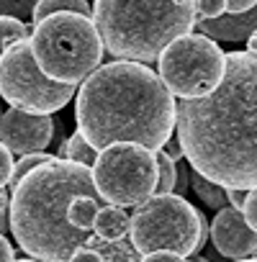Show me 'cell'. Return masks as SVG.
I'll use <instances>...</instances> for the list:
<instances>
[{
    "instance_id": "obj_32",
    "label": "cell",
    "mask_w": 257,
    "mask_h": 262,
    "mask_svg": "<svg viewBox=\"0 0 257 262\" xmlns=\"http://www.w3.org/2000/svg\"><path fill=\"white\" fill-rule=\"evenodd\" d=\"M0 262H16V252L3 234H0Z\"/></svg>"
},
{
    "instance_id": "obj_9",
    "label": "cell",
    "mask_w": 257,
    "mask_h": 262,
    "mask_svg": "<svg viewBox=\"0 0 257 262\" xmlns=\"http://www.w3.org/2000/svg\"><path fill=\"white\" fill-rule=\"evenodd\" d=\"M72 95L75 88L59 85L39 70L31 52V39L8 47L0 57V98L8 100L11 108L34 116H52L54 111L65 108Z\"/></svg>"
},
{
    "instance_id": "obj_29",
    "label": "cell",
    "mask_w": 257,
    "mask_h": 262,
    "mask_svg": "<svg viewBox=\"0 0 257 262\" xmlns=\"http://www.w3.org/2000/svg\"><path fill=\"white\" fill-rule=\"evenodd\" d=\"M72 262H105V259H103V254H100L98 249H93V247H82L80 252H75Z\"/></svg>"
},
{
    "instance_id": "obj_12",
    "label": "cell",
    "mask_w": 257,
    "mask_h": 262,
    "mask_svg": "<svg viewBox=\"0 0 257 262\" xmlns=\"http://www.w3.org/2000/svg\"><path fill=\"white\" fill-rule=\"evenodd\" d=\"M196 29H198V34H203L213 41L216 39L219 41H247L257 31V8H252L247 13H237V16H219V18L198 21Z\"/></svg>"
},
{
    "instance_id": "obj_1",
    "label": "cell",
    "mask_w": 257,
    "mask_h": 262,
    "mask_svg": "<svg viewBox=\"0 0 257 262\" xmlns=\"http://www.w3.org/2000/svg\"><path fill=\"white\" fill-rule=\"evenodd\" d=\"M175 128L193 172L226 190L257 188V54H226L211 95L178 100Z\"/></svg>"
},
{
    "instance_id": "obj_18",
    "label": "cell",
    "mask_w": 257,
    "mask_h": 262,
    "mask_svg": "<svg viewBox=\"0 0 257 262\" xmlns=\"http://www.w3.org/2000/svg\"><path fill=\"white\" fill-rule=\"evenodd\" d=\"M190 172H193V170H190ZM190 185H193L196 195L201 198V203H206L208 208L221 211V208H226V206H229V201H226V188H221V185H216V183H211V180L201 178L198 172H193V175H190Z\"/></svg>"
},
{
    "instance_id": "obj_11",
    "label": "cell",
    "mask_w": 257,
    "mask_h": 262,
    "mask_svg": "<svg viewBox=\"0 0 257 262\" xmlns=\"http://www.w3.org/2000/svg\"><path fill=\"white\" fill-rule=\"evenodd\" d=\"M211 242L226 259H247L257 254V231L247 224L239 208H221L211 221Z\"/></svg>"
},
{
    "instance_id": "obj_33",
    "label": "cell",
    "mask_w": 257,
    "mask_h": 262,
    "mask_svg": "<svg viewBox=\"0 0 257 262\" xmlns=\"http://www.w3.org/2000/svg\"><path fill=\"white\" fill-rule=\"evenodd\" d=\"M231 262H257V257H247V259H231Z\"/></svg>"
},
{
    "instance_id": "obj_8",
    "label": "cell",
    "mask_w": 257,
    "mask_h": 262,
    "mask_svg": "<svg viewBox=\"0 0 257 262\" xmlns=\"http://www.w3.org/2000/svg\"><path fill=\"white\" fill-rule=\"evenodd\" d=\"M157 75L180 100L206 98L226 75V54L213 39L203 34H185L160 54Z\"/></svg>"
},
{
    "instance_id": "obj_25",
    "label": "cell",
    "mask_w": 257,
    "mask_h": 262,
    "mask_svg": "<svg viewBox=\"0 0 257 262\" xmlns=\"http://www.w3.org/2000/svg\"><path fill=\"white\" fill-rule=\"evenodd\" d=\"M11 229V198L6 190H0V234Z\"/></svg>"
},
{
    "instance_id": "obj_15",
    "label": "cell",
    "mask_w": 257,
    "mask_h": 262,
    "mask_svg": "<svg viewBox=\"0 0 257 262\" xmlns=\"http://www.w3.org/2000/svg\"><path fill=\"white\" fill-rule=\"evenodd\" d=\"M85 247L98 249L105 262H139V259H142V254L134 249V244L126 242V239H121V242H105V239L90 234V239H88Z\"/></svg>"
},
{
    "instance_id": "obj_2",
    "label": "cell",
    "mask_w": 257,
    "mask_h": 262,
    "mask_svg": "<svg viewBox=\"0 0 257 262\" xmlns=\"http://www.w3.org/2000/svg\"><path fill=\"white\" fill-rule=\"evenodd\" d=\"M75 121L85 142L98 152L121 142L160 152L178 126V100L147 64L116 59L100 64L82 82Z\"/></svg>"
},
{
    "instance_id": "obj_27",
    "label": "cell",
    "mask_w": 257,
    "mask_h": 262,
    "mask_svg": "<svg viewBox=\"0 0 257 262\" xmlns=\"http://www.w3.org/2000/svg\"><path fill=\"white\" fill-rule=\"evenodd\" d=\"M139 262H188V259L175 252H152V254H142Z\"/></svg>"
},
{
    "instance_id": "obj_21",
    "label": "cell",
    "mask_w": 257,
    "mask_h": 262,
    "mask_svg": "<svg viewBox=\"0 0 257 262\" xmlns=\"http://www.w3.org/2000/svg\"><path fill=\"white\" fill-rule=\"evenodd\" d=\"M54 155H47V152H36V155H26V157H21L18 162H16V170H13V178H11V188L18 183V180H24L31 170H36L39 165H44V162H49Z\"/></svg>"
},
{
    "instance_id": "obj_36",
    "label": "cell",
    "mask_w": 257,
    "mask_h": 262,
    "mask_svg": "<svg viewBox=\"0 0 257 262\" xmlns=\"http://www.w3.org/2000/svg\"><path fill=\"white\" fill-rule=\"evenodd\" d=\"M0 116H3V111H0Z\"/></svg>"
},
{
    "instance_id": "obj_22",
    "label": "cell",
    "mask_w": 257,
    "mask_h": 262,
    "mask_svg": "<svg viewBox=\"0 0 257 262\" xmlns=\"http://www.w3.org/2000/svg\"><path fill=\"white\" fill-rule=\"evenodd\" d=\"M36 0H0V16H11V18H26L34 13Z\"/></svg>"
},
{
    "instance_id": "obj_17",
    "label": "cell",
    "mask_w": 257,
    "mask_h": 262,
    "mask_svg": "<svg viewBox=\"0 0 257 262\" xmlns=\"http://www.w3.org/2000/svg\"><path fill=\"white\" fill-rule=\"evenodd\" d=\"M103 198H90V195H80V198H75L72 201V206H70V221L77 226V229H82V231H93V224H95V216H98V211L103 208Z\"/></svg>"
},
{
    "instance_id": "obj_35",
    "label": "cell",
    "mask_w": 257,
    "mask_h": 262,
    "mask_svg": "<svg viewBox=\"0 0 257 262\" xmlns=\"http://www.w3.org/2000/svg\"><path fill=\"white\" fill-rule=\"evenodd\" d=\"M193 262H208V259H206V257H196Z\"/></svg>"
},
{
    "instance_id": "obj_10",
    "label": "cell",
    "mask_w": 257,
    "mask_h": 262,
    "mask_svg": "<svg viewBox=\"0 0 257 262\" xmlns=\"http://www.w3.org/2000/svg\"><path fill=\"white\" fill-rule=\"evenodd\" d=\"M54 121L52 116H34L24 111H6L0 116V142H3L11 155H36L44 152L52 144Z\"/></svg>"
},
{
    "instance_id": "obj_31",
    "label": "cell",
    "mask_w": 257,
    "mask_h": 262,
    "mask_svg": "<svg viewBox=\"0 0 257 262\" xmlns=\"http://www.w3.org/2000/svg\"><path fill=\"white\" fill-rule=\"evenodd\" d=\"M226 201H229L231 208H239V211H242V206H244V201H247V190H234V188H229V190H226Z\"/></svg>"
},
{
    "instance_id": "obj_5",
    "label": "cell",
    "mask_w": 257,
    "mask_h": 262,
    "mask_svg": "<svg viewBox=\"0 0 257 262\" xmlns=\"http://www.w3.org/2000/svg\"><path fill=\"white\" fill-rule=\"evenodd\" d=\"M31 52L49 80L77 88L100 67L105 47L90 16L54 13L34 26Z\"/></svg>"
},
{
    "instance_id": "obj_28",
    "label": "cell",
    "mask_w": 257,
    "mask_h": 262,
    "mask_svg": "<svg viewBox=\"0 0 257 262\" xmlns=\"http://www.w3.org/2000/svg\"><path fill=\"white\" fill-rule=\"evenodd\" d=\"M190 188V175H188V170H185V165H180L178 162V183H175V195H183L185 198V190Z\"/></svg>"
},
{
    "instance_id": "obj_19",
    "label": "cell",
    "mask_w": 257,
    "mask_h": 262,
    "mask_svg": "<svg viewBox=\"0 0 257 262\" xmlns=\"http://www.w3.org/2000/svg\"><path fill=\"white\" fill-rule=\"evenodd\" d=\"M24 39H31V26L18 21V18H11V16H0V57L3 52Z\"/></svg>"
},
{
    "instance_id": "obj_7",
    "label": "cell",
    "mask_w": 257,
    "mask_h": 262,
    "mask_svg": "<svg viewBox=\"0 0 257 262\" xmlns=\"http://www.w3.org/2000/svg\"><path fill=\"white\" fill-rule=\"evenodd\" d=\"M157 160L155 152L121 142L103 152H98V160L93 165V183L98 195L108 206L118 208H139L152 195H157Z\"/></svg>"
},
{
    "instance_id": "obj_24",
    "label": "cell",
    "mask_w": 257,
    "mask_h": 262,
    "mask_svg": "<svg viewBox=\"0 0 257 262\" xmlns=\"http://www.w3.org/2000/svg\"><path fill=\"white\" fill-rule=\"evenodd\" d=\"M242 213H244L247 224L257 231V188L247 190V201H244V206H242Z\"/></svg>"
},
{
    "instance_id": "obj_13",
    "label": "cell",
    "mask_w": 257,
    "mask_h": 262,
    "mask_svg": "<svg viewBox=\"0 0 257 262\" xmlns=\"http://www.w3.org/2000/svg\"><path fill=\"white\" fill-rule=\"evenodd\" d=\"M128 229H132V216L126 213V208H118V206H103L93 224V234L105 242L126 239Z\"/></svg>"
},
{
    "instance_id": "obj_20",
    "label": "cell",
    "mask_w": 257,
    "mask_h": 262,
    "mask_svg": "<svg viewBox=\"0 0 257 262\" xmlns=\"http://www.w3.org/2000/svg\"><path fill=\"white\" fill-rule=\"evenodd\" d=\"M155 160H157V170H160V178H157V195H167L175 190V183H178V162L173 157L165 155V149L155 152Z\"/></svg>"
},
{
    "instance_id": "obj_30",
    "label": "cell",
    "mask_w": 257,
    "mask_h": 262,
    "mask_svg": "<svg viewBox=\"0 0 257 262\" xmlns=\"http://www.w3.org/2000/svg\"><path fill=\"white\" fill-rule=\"evenodd\" d=\"M162 149H165V155H167V157H173L175 162H180V160L185 157V152H183V144H180V139H170V142H167V144H165Z\"/></svg>"
},
{
    "instance_id": "obj_26",
    "label": "cell",
    "mask_w": 257,
    "mask_h": 262,
    "mask_svg": "<svg viewBox=\"0 0 257 262\" xmlns=\"http://www.w3.org/2000/svg\"><path fill=\"white\" fill-rule=\"evenodd\" d=\"M224 6H226V16H237L257 8V0H224Z\"/></svg>"
},
{
    "instance_id": "obj_6",
    "label": "cell",
    "mask_w": 257,
    "mask_h": 262,
    "mask_svg": "<svg viewBox=\"0 0 257 262\" xmlns=\"http://www.w3.org/2000/svg\"><path fill=\"white\" fill-rule=\"evenodd\" d=\"M208 234L206 216L183 195H152L132 216L128 242L139 254L175 252L180 257L196 254Z\"/></svg>"
},
{
    "instance_id": "obj_4",
    "label": "cell",
    "mask_w": 257,
    "mask_h": 262,
    "mask_svg": "<svg viewBox=\"0 0 257 262\" xmlns=\"http://www.w3.org/2000/svg\"><path fill=\"white\" fill-rule=\"evenodd\" d=\"M103 47L126 62L149 64L198 24L196 0H93Z\"/></svg>"
},
{
    "instance_id": "obj_3",
    "label": "cell",
    "mask_w": 257,
    "mask_h": 262,
    "mask_svg": "<svg viewBox=\"0 0 257 262\" xmlns=\"http://www.w3.org/2000/svg\"><path fill=\"white\" fill-rule=\"evenodd\" d=\"M100 198L93 183V170L52 157L13 185L11 193V231L16 244L39 262H72L93 231H82L70 221L75 198Z\"/></svg>"
},
{
    "instance_id": "obj_14",
    "label": "cell",
    "mask_w": 257,
    "mask_h": 262,
    "mask_svg": "<svg viewBox=\"0 0 257 262\" xmlns=\"http://www.w3.org/2000/svg\"><path fill=\"white\" fill-rule=\"evenodd\" d=\"M54 13H80V16L93 18V11H90L88 0H36L34 13H31V24L36 26V24H41L44 18H49Z\"/></svg>"
},
{
    "instance_id": "obj_23",
    "label": "cell",
    "mask_w": 257,
    "mask_h": 262,
    "mask_svg": "<svg viewBox=\"0 0 257 262\" xmlns=\"http://www.w3.org/2000/svg\"><path fill=\"white\" fill-rule=\"evenodd\" d=\"M13 170H16V160H13L11 149L0 142V190H6V185H11Z\"/></svg>"
},
{
    "instance_id": "obj_34",
    "label": "cell",
    "mask_w": 257,
    "mask_h": 262,
    "mask_svg": "<svg viewBox=\"0 0 257 262\" xmlns=\"http://www.w3.org/2000/svg\"><path fill=\"white\" fill-rule=\"evenodd\" d=\"M16 262H39V259H34V257H26V259H16Z\"/></svg>"
},
{
    "instance_id": "obj_16",
    "label": "cell",
    "mask_w": 257,
    "mask_h": 262,
    "mask_svg": "<svg viewBox=\"0 0 257 262\" xmlns=\"http://www.w3.org/2000/svg\"><path fill=\"white\" fill-rule=\"evenodd\" d=\"M59 160H72V162H80V165H85V167H90L93 170V165H95V160H98V149H93L88 142H85V137L80 134V131H75V134L70 137V139H65L62 142V147H59V155H57Z\"/></svg>"
}]
</instances>
